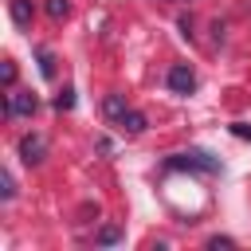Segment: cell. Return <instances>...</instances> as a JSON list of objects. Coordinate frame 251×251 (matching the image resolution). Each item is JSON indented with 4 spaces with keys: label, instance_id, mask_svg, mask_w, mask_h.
I'll return each instance as SVG.
<instances>
[{
    "label": "cell",
    "instance_id": "obj_1",
    "mask_svg": "<svg viewBox=\"0 0 251 251\" xmlns=\"http://www.w3.org/2000/svg\"><path fill=\"white\" fill-rule=\"evenodd\" d=\"M165 169H196V173H220V161L204 149H188V153H173L165 161Z\"/></svg>",
    "mask_w": 251,
    "mask_h": 251
},
{
    "label": "cell",
    "instance_id": "obj_2",
    "mask_svg": "<svg viewBox=\"0 0 251 251\" xmlns=\"http://www.w3.org/2000/svg\"><path fill=\"white\" fill-rule=\"evenodd\" d=\"M39 110V98L31 90H8L4 98V118H31Z\"/></svg>",
    "mask_w": 251,
    "mask_h": 251
},
{
    "label": "cell",
    "instance_id": "obj_3",
    "mask_svg": "<svg viewBox=\"0 0 251 251\" xmlns=\"http://www.w3.org/2000/svg\"><path fill=\"white\" fill-rule=\"evenodd\" d=\"M165 82H169L173 94H192V90H196V71H192L188 63H176V67H169Z\"/></svg>",
    "mask_w": 251,
    "mask_h": 251
},
{
    "label": "cell",
    "instance_id": "obj_4",
    "mask_svg": "<svg viewBox=\"0 0 251 251\" xmlns=\"http://www.w3.org/2000/svg\"><path fill=\"white\" fill-rule=\"evenodd\" d=\"M43 153H47V141H43L39 133H24V137H20V161H24V165H39Z\"/></svg>",
    "mask_w": 251,
    "mask_h": 251
},
{
    "label": "cell",
    "instance_id": "obj_5",
    "mask_svg": "<svg viewBox=\"0 0 251 251\" xmlns=\"http://www.w3.org/2000/svg\"><path fill=\"white\" fill-rule=\"evenodd\" d=\"M8 16H12L16 27L27 31V27H31V16H35V12H31V0H8Z\"/></svg>",
    "mask_w": 251,
    "mask_h": 251
},
{
    "label": "cell",
    "instance_id": "obj_6",
    "mask_svg": "<svg viewBox=\"0 0 251 251\" xmlns=\"http://www.w3.org/2000/svg\"><path fill=\"white\" fill-rule=\"evenodd\" d=\"M122 133H129V137H137V133H145V114H137V110H126L118 122H114Z\"/></svg>",
    "mask_w": 251,
    "mask_h": 251
},
{
    "label": "cell",
    "instance_id": "obj_7",
    "mask_svg": "<svg viewBox=\"0 0 251 251\" xmlns=\"http://www.w3.org/2000/svg\"><path fill=\"white\" fill-rule=\"evenodd\" d=\"M126 110H129V106H126V98H122V94H106V102H102V114H106L110 122H118Z\"/></svg>",
    "mask_w": 251,
    "mask_h": 251
},
{
    "label": "cell",
    "instance_id": "obj_8",
    "mask_svg": "<svg viewBox=\"0 0 251 251\" xmlns=\"http://www.w3.org/2000/svg\"><path fill=\"white\" fill-rule=\"evenodd\" d=\"M118 239H122V227H114V224L98 227V235H94V243H102V247H114Z\"/></svg>",
    "mask_w": 251,
    "mask_h": 251
},
{
    "label": "cell",
    "instance_id": "obj_9",
    "mask_svg": "<svg viewBox=\"0 0 251 251\" xmlns=\"http://www.w3.org/2000/svg\"><path fill=\"white\" fill-rule=\"evenodd\" d=\"M35 55H39V75H43V78H51V75H55V59H51V51H47V47H39Z\"/></svg>",
    "mask_w": 251,
    "mask_h": 251
},
{
    "label": "cell",
    "instance_id": "obj_10",
    "mask_svg": "<svg viewBox=\"0 0 251 251\" xmlns=\"http://www.w3.org/2000/svg\"><path fill=\"white\" fill-rule=\"evenodd\" d=\"M67 12H71L67 0H47V16H51V20H67Z\"/></svg>",
    "mask_w": 251,
    "mask_h": 251
},
{
    "label": "cell",
    "instance_id": "obj_11",
    "mask_svg": "<svg viewBox=\"0 0 251 251\" xmlns=\"http://www.w3.org/2000/svg\"><path fill=\"white\" fill-rule=\"evenodd\" d=\"M71 106H75V90H71V86H63V90L55 94V110H71Z\"/></svg>",
    "mask_w": 251,
    "mask_h": 251
},
{
    "label": "cell",
    "instance_id": "obj_12",
    "mask_svg": "<svg viewBox=\"0 0 251 251\" xmlns=\"http://www.w3.org/2000/svg\"><path fill=\"white\" fill-rule=\"evenodd\" d=\"M0 78H4V86H8V90L16 86V63H12V59H4V67H0Z\"/></svg>",
    "mask_w": 251,
    "mask_h": 251
},
{
    "label": "cell",
    "instance_id": "obj_13",
    "mask_svg": "<svg viewBox=\"0 0 251 251\" xmlns=\"http://www.w3.org/2000/svg\"><path fill=\"white\" fill-rule=\"evenodd\" d=\"M208 247H212V251H220V247H224V251H231V247H235V239H227V235H212V239H208Z\"/></svg>",
    "mask_w": 251,
    "mask_h": 251
},
{
    "label": "cell",
    "instance_id": "obj_14",
    "mask_svg": "<svg viewBox=\"0 0 251 251\" xmlns=\"http://www.w3.org/2000/svg\"><path fill=\"white\" fill-rule=\"evenodd\" d=\"M0 184H4V200H12V196H16V180H12V173H0Z\"/></svg>",
    "mask_w": 251,
    "mask_h": 251
},
{
    "label": "cell",
    "instance_id": "obj_15",
    "mask_svg": "<svg viewBox=\"0 0 251 251\" xmlns=\"http://www.w3.org/2000/svg\"><path fill=\"white\" fill-rule=\"evenodd\" d=\"M227 129H231L235 137H243V141H251V126H247V122H231Z\"/></svg>",
    "mask_w": 251,
    "mask_h": 251
}]
</instances>
